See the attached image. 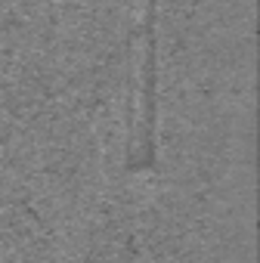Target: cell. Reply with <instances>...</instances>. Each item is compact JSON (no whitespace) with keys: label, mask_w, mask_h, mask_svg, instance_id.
Segmentation results:
<instances>
[{"label":"cell","mask_w":260,"mask_h":263,"mask_svg":"<svg viewBox=\"0 0 260 263\" xmlns=\"http://www.w3.org/2000/svg\"><path fill=\"white\" fill-rule=\"evenodd\" d=\"M143 111L140 130L127 155V171H149L155 167V87H158V0H143Z\"/></svg>","instance_id":"obj_1"}]
</instances>
